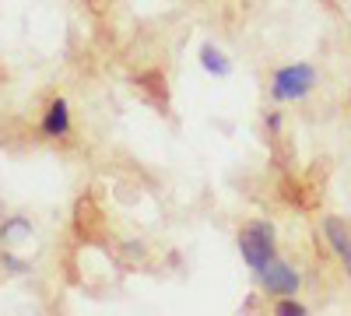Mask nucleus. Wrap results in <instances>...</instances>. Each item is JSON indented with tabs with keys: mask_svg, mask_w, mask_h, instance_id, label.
<instances>
[{
	"mask_svg": "<svg viewBox=\"0 0 351 316\" xmlns=\"http://www.w3.org/2000/svg\"><path fill=\"white\" fill-rule=\"evenodd\" d=\"M18 236H32V221L21 218V215H11V218L0 221V243H11Z\"/></svg>",
	"mask_w": 351,
	"mask_h": 316,
	"instance_id": "obj_7",
	"label": "nucleus"
},
{
	"mask_svg": "<svg viewBox=\"0 0 351 316\" xmlns=\"http://www.w3.org/2000/svg\"><path fill=\"white\" fill-rule=\"evenodd\" d=\"M316 84V71L313 64H288V67H278L271 74V99L274 102H299L313 92Z\"/></svg>",
	"mask_w": 351,
	"mask_h": 316,
	"instance_id": "obj_2",
	"label": "nucleus"
},
{
	"mask_svg": "<svg viewBox=\"0 0 351 316\" xmlns=\"http://www.w3.org/2000/svg\"><path fill=\"white\" fill-rule=\"evenodd\" d=\"M274 313H281V316H306L309 309H306L302 302H295L291 295H281V299H278V306H274Z\"/></svg>",
	"mask_w": 351,
	"mask_h": 316,
	"instance_id": "obj_8",
	"label": "nucleus"
},
{
	"mask_svg": "<svg viewBox=\"0 0 351 316\" xmlns=\"http://www.w3.org/2000/svg\"><path fill=\"white\" fill-rule=\"evenodd\" d=\"M239 253L243 260L253 274H260L263 267H267L274 256H278V232L271 221H246L243 232H239Z\"/></svg>",
	"mask_w": 351,
	"mask_h": 316,
	"instance_id": "obj_1",
	"label": "nucleus"
},
{
	"mask_svg": "<svg viewBox=\"0 0 351 316\" xmlns=\"http://www.w3.org/2000/svg\"><path fill=\"white\" fill-rule=\"evenodd\" d=\"M263 117H267V120H263V123H267V130H271V134H278V130H281V112H278V109H271V112H263Z\"/></svg>",
	"mask_w": 351,
	"mask_h": 316,
	"instance_id": "obj_10",
	"label": "nucleus"
},
{
	"mask_svg": "<svg viewBox=\"0 0 351 316\" xmlns=\"http://www.w3.org/2000/svg\"><path fill=\"white\" fill-rule=\"evenodd\" d=\"M324 236H327L330 250L337 253L341 267H344L348 278H351V228H348L341 218H327V221H324Z\"/></svg>",
	"mask_w": 351,
	"mask_h": 316,
	"instance_id": "obj_4",
	"label": "nucleus"
},
{
	"mask_svg": "<svg viewBox=\"0 0 351 316\" xmlns=\"http://www.w3.org/2000/svg\"><path fill=\"white\" fill-rule=\"evenodd\" d=\"M0 264H4L11 274H28V260H18V253H11V250L0 253Z\"/></svg>",
	"mask_w": 351,
	"mask_h": 316,
	"instance_id": "obj_9",
	"label": "nucleus"
},
{
	"mask_svg": "<svg viewBox=\"0 0 351 316\" xmlns=\"http://www.w3.org/2000/svg\"><path fill=\"white\" fill-rule=\"evenodd\" d=\"M197 56H200V67L208 71V74H215V77H228V74H232V60H228V53H225V49H218L215 42H204Z\"/></svg>",
	"mask_w": 351,
	"mask_h": 316,
	"instance_id": "obj_6",
	"label": "nucleus"
},
{
	"mask_svg": "<svg viewBox=\"0 0 351 316\" xmlns=\"http://www.w3.org/2000/svg\"><path fill=\"white\" fill-rule=\"evenodd\" d=\"M256 278H260V289L267 292V295H278V299H281V295H295V292L302 289L299 271L291 267L288 260H281V256H274V260L263 267Z\"/></svg>",
	"mask_w": 351,
	"mask_h": 316,
	"instance_id": "obj_3",
	"label": "nucleus"
},
{
	"mask_svg": "<svg viewBox=\"0 0 351 316\" xmlns=\"http://www.w3.org/2000/svg\"><path fill=\"white\" fill-rule=\"evenodd\" d=\"M43 134L56 137V141L71 134V106H67V99H53L46 106V112H43Z\"/></svg>",
	"mask_w": 351,
	"mask_h": 316,
	"instance_id": "obj_5",
	"label": "nucleus"
}]
</instances>
